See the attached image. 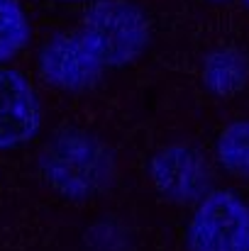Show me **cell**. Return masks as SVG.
I'll return each mask as SVG.
<instances>
[{
    "label": "cell",
    "instance_id": "6da1fadb",
    "mask_svg": "<svg viewBox=\"0 0 249 251\" xmlns=\"http://www.w3.org/2000/svg\"><path fill=\"white\" fill-rule=\"evenodd\" d=\"M79 34L103 69L135 61L149 42V22L125 0H103L90 7Z\"/></svg>",
    "mask_w": 249,
    "mask_h": 251
},
{
    "label": "cell",
    "instance_id": "7a4b0ae2",
    "mask_svg": "<svg viewBox=\"0 0 249 251\" xmlns=\"http://www.w3.org/2000/svg\"><path fill=\"white\" fill-rule=\"evenodd\" d=\"M188 242L193 251H249V207L230 190H210L191 217Z\"/></svg>",
    "mask_w": 249,
    "mask_h": 251
},
{
    "label": "cell",
    "instance_id": "3957f363",
    "mask_svg": "<svg viewBox=\"0 0 249 251\" xmlns=\"http://www.w3.org/2000/svg\"><path fill=\"white\" fill-rule=\"evenodd\" d=\"M42 76L59 90H88L100 81L103 66L85 47L79 32H66L54 37L39 54Z\"/></svg>",
    "mask_w": 249,
    "mask_h": 251
},
{
    "label": "cell",
    "instance_id": "277c9868",
    "mask_svg": "<svg viewBox=\"0 0 249 251\" xmlns=\"http://www.w3.org/2000/svg\"><path fill=\"white\" fill-rule=\"evenodd\" d=\"M42 127V107L32 83L0 64V149L27 144Z\"/></svg>",
    "mask_w": 249,
    "mask_h": 251
},
{
    "label": "cell",
    "instance_id": "5b68a950",
    "mask_svg": "<svg viewBox=\"0 0 249 251\" xmlns=\"http://www.w3.org/2000/svg\"><path fill=\"white\" fill-rule=\"evenodd\" d=\"M152 178L166 198L195 200L208 185V164L191 147H168L152 161Z\"/></svg>",
    "mask_w": 249,
    "mask_h": 251
},
{
    "label": "cell",
    "instance_id": "8992f818",
    "mask_svg": "<svg viewBox=\"0 0 249 251\" xmlns=\"http://www.w3.org/2000/svg\"><path fill=\"white\" fill-rule=\"evenodd\" d=\"M205 85L218 95H235L247 83V61L232 49H218L205 59Z\"/></svg>",
    "mask_w": 249,
    "mask_h": 251
},
{
    "label": "cell",
    "instance_id": "52a82bcc",
    "mask_svg": "<svg viewBox=\"0 0 249 251\" xmlns=\"http://www.w3.org/2000/svg\"><path fill=\"white\" fill-rule=\"evenodd\" d=\"M29 42V22L17 0H0V64L17 56Z\"/></svg>",
    "mask_w": 249,
    "mask_h": 251
},
{
    "label": "cell",
    "instance_id": "ba28073f",
    "mask_svg": "<svg viewBox=\"0 0 249 251\" xmlns=\"http://www.w3.org/2000/svg\"><path fill=\"white\" fill-rule=\"evenodd\" d=\"M218 159L230 173L249 178V120L232 122L220 132Z\"/></svg>",
    "mask_w": 249,
    "mask_h": 251
},
{
    "label": "cell",
    "instance_id": "9c48e42d",
    "mask_svg": "<svg viewBox=\"0 0 249 251\" xmlns=\"http://www.w3.org/2000/svg\"><path fill=\"white\" fill-rule=\"evenodd\" d=\"M245 2H247V5H249V0H245Z\"/></svg>",
    "mask_w": 249,
    "mask_h": 251
}]
</instances>
